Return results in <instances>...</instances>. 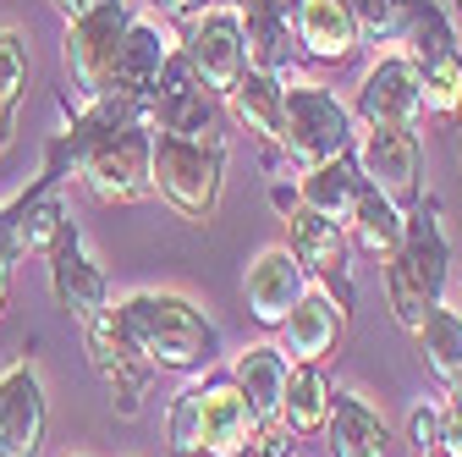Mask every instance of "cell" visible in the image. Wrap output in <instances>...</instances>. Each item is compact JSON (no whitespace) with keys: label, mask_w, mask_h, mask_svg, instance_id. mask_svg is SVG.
<instances>
[{"label":"cell","mask_w":462,"mask_h":457,"mask_svg":"<svg viewBox=\"0 0 462 457\" xmlns=\"http://www.w3.org/2000/svg\"><path fill=\"white\" fill-rule=\"evenodd\" d=\"M165 441L177 457H254L259 419L231 375H204L171 396Z\"/></svg>","instance_id":"7a4b0ae2"},{"label":"cell","mask_w":462,"mask_h":457,"mask_svg":"<svg viewBox=\"0 0 462 457\" xmlns=\"http://www.w3.org/2000/svg\"><path fill=\"white\" fill-rule=\"evenodd\" d=\"M358 144V122H353V105H341L330 89L319 83H292L281 99V138L275 149L292 160L298 171H314L336 154H353Z\"/></svg>","instance_id":"5b68a950"},{"label":"cell","mask_w":462,"mask_h":457,"mask_svg":"<svg viewBox=\"0 0 462 457\" xmlns=\"http://www.w3.org/2000/svg\"><path fill=\"white\" fill-rule=\"evenodd\" d=\"M237 380V391L248 396V408L259 419V430L281 424V396H286V375H292V359H286L275 341H259V348H243L237 364L226 369Z\"/></svg>","instance_id":"ffe728a7"},{"label":"cell","mask_w":462,"mask_h":457,"mask_svg":"<svg viewBox=\"0 0 462 457\" xmlns=\"http://www.w3.org/2000/svg\"><path fill=\"white\" fill-rule=\"evenodd\" d=\"M127 341L154 364V369H177V375H204L220 359V336L209 314L182 298V293H133L116 303Z\"/></svg>","instance_id":"6da1fadb"},{"label":"cell","mask_w":462,"mask_h":457,"mask_svg":"<svg viewBox=\"0 0 462 457\" xmlns=\"http://www.w3.org/2000/svg\"><path fill=\"white\" fill-rule=\"evenodd\" d=\"M44 265H50V293L61 303V314H72L78 325H88L105 303H110V287H105V270L94 265V254L83 248V232L78 220H67L55 243L44 248Z\"/></svg>","instance_id":"4fadbf2b"},{"label":"cell","mask_w":462,"mask_h":457,"mask_svg":"<svg viewBox=\"0 0 462 457\" xmlns=\"http://www.w3.org/2000/svg\"><path fill=\"white\" fill-rule=\"evenodd\" d=\"M446 275H451V243L440 226V204L419 199L402 215V243L385 259V303L396 314V325L419 331V320L446 303Z\"/></svg>","instance_id":"3957f363"},{"label":"cell","mask_w":462,"mask_h":457,"mask_svg":"<svg viewBox=\"0 0 462 457\" xmlns=\"http://www.w3.org/2000/svg\"><path fill=\"white\" fill-rule=\"evenodd\" d=\"M6 298H12V265L0 259V314H6Z\"/></svg>","instance_id":"836d02e7"},{"label":"cell","mask_w":462,"mask_h":457,"mask_svg":"<svg viewBox=\"0 0 462 457\" xmlns=\"http://www.w3.org/2000/svg\"><path fill=\"white\" fill-rule=\"evenodd\" d=\"M457 160H462V122H457Z\"/></svg>","instance_id":"e575fe53"},{"label":"cell","mask_w":462,"mask_h":457,"mask_svg":"<svg viewBox=\"0 0 462 457\" xmlns=\"http://www.w3.org/2000/svg\"><path fill=\"white\" fill-rule=\"evenodd\" d=\"M177 50H182L188 72H193L215 99H226L231 89H237V78L248 72V39H243L237 6H209L204 17H193Z\"/></svg>","instance_id":"ba28073f"},{"label":"cell","mask_w":462,"mask_h":457,"mask_svg":"<svg viewBox=\"0 0 462 457\" xmlns=\"http://www.w3.org/2000/svg\"><path fill=\"white\" fill-rule=\"evenodd\" d=\"M154 6H160L171 23H193V17H204L209 6H220V0H154Z\"/></svg>","instance_id":"1f68e13d"},{"label":"cell","mask_w":462,"mask_h":457,"mask_svg":"<svg viewBox=\"0 0 462 457\" xmlns=\"http://www.w3.org/2000/svg\"><path fill=\"white\" fill-rule=\"evenodd\" d=\"M72 215H67V199H61V182L55 177H39L17 204L0 210V243H6V259H28V254H44L55 243Z\"/></svg>","instance_id":"9a60e30c"},{"label":"cell","mask_w":462,"mask_h":457,"mask_svg":"<svg viewBox=\"0 0 462 457\" xmlns=\"http://www.w3.org/2000/svg\"><path fill=\"white\" fill-rule=\"evenodd\" d=\"M226 154H231V138H171V133H154L149 182L182 220L204 226L215 215V204H220V188H226Z\"/></svg>","instance_id":"277c9868"},{"label":"cell","mask_w":462,"mask_h":457,"mask_svg":"<svg viewBox=\"0 0 462 457\" xmlns=\"http://www.w3.org/2000/svg\"><path fill=\"white\" fill-rule=\"evenodd\" d=\"M83 336H88V359H94V375L105 380V391H110V403H116V414L122 419H133L138 408H143V391H149V375H154V364L127 341V331H122V320H116V303H105L88 325H83Z\"/></svg>","instance_id":"30bf717a"},{"label":"cell","mask_w":462,"mask_h":457,"mask_svg":"<svg viewBox=\"0 0 462 457\" xmlns=\"http://www.w3.org/2000/svg\"><path fill=\"white\" fill-rule=\"evenodd\" d=\"M171 50H177V44L165 39L160 23L133 17L127 33H122V44H116L110 94H127V99H138V105L149 110V99H154V89H160V72H165V61H171Z\"/></svg>","instance_id":"ac0fdd59"},{"label":"cell","mask_w":462,"mask_h":457,"mask_svg":"<svg viewBox=\"0 0 462 457\" xmlns=\"http://www.w3.org/2000/svg\"><path fill=\"white\" fill-rule=\"evenodd\" d=\"M50 6H55V12H61L67 23H72V17H88V12H99V6H110V0H50Z\"/></svg>","instance_id":"d6a6232c"},{"label":"cell","mask_w":462,"mask_h":457,"mask_svg":"<svg viewBox=\"0 0 462 457\" xmlns=\"http://www.w3.org/2000/svg\"><path fill=\"white\" fill-rule=\"evenodd\" d=\"M133 23V6L127 0H110V6L88 12V17H72L67 23V39H61V61H67V105H88L99 94H110V72H116V44H122Z\"/></svg>","instance_id":"52a82bcc"},{"label":"cell","mask_w":462,"mask_h":457,"mask_svg":"<svg viewBox=\"0 0 462 457\" xmlns=\"http://www.w3.org/2000/svg\"><path fill=\"white\" fill-rule=\"evenodd\" d=\"M275 331H281L275 348H281L286 359H292V364H325V359L341 348L346 309H341L325 287H309V293L292 303V314H286Z\"/></svg>","instance_id":"2e32d148"},{"label":"cell","mask_w":462,"mask_h":457,"mask_svg":"<svg viewBox=\"0 0 462 457\" xmlns=\"http://www.w3.org/2000/svg\"><path fill=\"white\" fill-rule=\"evenodd\" d=\"M413 341H419V359H424V369H430L440 386H451V380L462 375V314H457V309L435 303V309L419 320Z\"/></svg>","instance_id":"4316f807"},{"label":"cell","mask_w":462,"mask_h":457,"mask_svg":"<svg viewBox=\"0 0 462 457\" xmlns=\"http://www.w3.org/2000/svg\"><path fill=\"white\" fill-rule=\"evenodd\" d=\"M50 430L44 380L33 364H12L0 375V457H39Z\"/></svg>","instance_id":"5bb4252c"},{"label":"cell","mask_w":462,"mask_h":457,"mask_svg":"<svg viewBox=\"0 0 462 457\" xmlns=\"http://www.w3.org/2000/svg\"><path fill=\"white\" fill-rule=\"evenodd\" d=\"M419 117H424V89H419L413 61L408 55H380V61L364 72L358 99H353L358 133L364 127H413L419 133Z\"/></svg>","instance_id":"7c38bea8"},{"label":"cell","mask_w":462,"mask_h":457,"mask_svg":"<svg viewBox=\"0 0 462 457\" xmlns=\"http://www.w3.org/2000/svg\"><path fill=\"white\" fill-rule=\"evenodd\" d=\"M28 33L23 28H0V154L12 149L17 133V110L28 94Z\"/></svg>","instance_id":"83f0119b"},{"label":"cell","mask_w":462,"mask_h":457,"mask_svg":"<svg viewBox=\"0 0 462 457\" xmlns=\"http://www.w3.org/2000/svg\"><path fill=\"white\" fill-rule=\"evenodd\" d=\"M325 446L330 457H385L391 435H385V419L353 391H336L330 396V419H325Z\"/></svg>","instance_id":"603a6c76"},{"label":"cell","mask_w":462,"mask_h":457,"mask_svg":"<svg viewBox=\"0 0 462 457\" xmlns=\"http://www.w3.org/2000/svg\"><path fill=\"white\" fill-rule=\"evenodd\" d=\"M364 182L380 188L396 210H413L424 199V144L413 127H364L353 144Z\"/></svg>","instance_id":"9c48e42d"},{"label":"cell","mask_w":462,"mask_h":457,"mask_svg":"<svg viewBox=\"0 0 462 457\" xmlns=\"http://www.w3.org/2000/svg\"><path fill=\"white\" fill-rule=\"evenodd\" d=\"M286 17H292V39L309 61L319 67H341L358 55V23L346 12V0H286Z\"/></svg>","instance_id":"e0dca14e"},{"label":"cell","mask_w":462,"mask_h":457,"mask_svg":"<svg viewBox=\"0 0 462 457\" xmlns=\"http://www.w3.org/2000/svg\"><path fill=\"white\" fill-rule=\"evenodd\" d=\"M435 430H440V408L419 403V408L408 414V446H413L419 457H430V452H435Z\"/></svg>","instance_id":"f546056e"},{"label":"cell","mask_w":462,"mask_h":457,"mask_svg":"<svg viewBox=\"0 0 462 457\" xmlns=\"http://www.w3.org/2000/svg\"><path fill=\"white\" fill-rule=\"evenodd\" d=\"M220 6H248V0H220Z\"/></svg>","instance_id":"d590c367"},{"label":"cell","mask_w":462,"mask_h":457,"mask_svg":"<svg viewBox=\"0 0 462 457\" xmlns=\"http://www.w3.org/2000/svg\"><path fill=\"white\" fill-rule=\"evenodd\" d=\"M358 193H364V171H358L353 154H336V160H325V165H314V171L298 177V204L325 215V220H341V226L353 215Z\"/></svg>","instance_id":"cb8c5ba5"},{"label":"cell","mask_w":462,"mask_h":457,"mask_svg":"<svg viewBox=\"0 0 462 457\" xmlns=\"http://www.w3.org/2000/svg\"><path fill=\"white\" fill-rule=\"evenodd\" d=\"M309 293V270L292 259V248H264L254 265H248V314L259 325H281L292 314V303Z\"/></svg>","instance_id":"d6986e66"},{"label":"cell","mask_w":462,"mask_h":457,"mask_svg":"<svg viewBox=\"0 0 462 457\" xmlns=\"http://www.w3.org/2000/svg\"><path fill=\"white\" fill-rule=\"evenodd\" d=\"M286 238H292V243H286L292 259L319 281L341 309H353V238H346V226L298 204L292 215H286Z\"/></svg>","instance_id":"8fae6325"},{"label":"cell","mask_w":462,"mask_h":457,"mask_svg":"<svg viewBox=\"0 0 462 457\" xmlns=\"http://www.w3.org/2000/svg\"><path fill=\"white\" fill-rule=\"evenodd\" d=\"M402 44H408V61L424 89V117L462 122V44H457V28L440 0H424L408 33H402Z\"/></svg>","instance_id":"8992f818"},{"label":"cell","mask_w":462,"mask_h":457,"mask_svg":"<svg viewBox=\"0 0 462 457\" xmlns=\"http://www.w3.org/2000/svg\"><path fill=\"white\" fill-rule=\"evenodd\" d=\"M402 215H408V210H396L380 188L364 182L353 215H346V238H353V248H364V254H374L385 265L396 254V243H402Z\"/></svg>","instance_id":"484cf974"},{"label":"cell","mask_w":462,"mask_h":457,"mask_svg":"<svg viewBox=\"0 0 462 457\" xmlns=\"http://www.w3.org/2000/svg\"><path fill=\"white\" fill-rule=\"evenodd\" d=\"M451 12H457V17H462V0H451Z\"/></svg>","instance_id":"8d00e7d4"},{"label":"cell","mask_w":462,"mask_h":457,"mask_svg":"<svg viewBox=\"0 0 462 457\" xmlns=\"http://www.w3.org/2000/svg\"><path fill=\"white\" fill-rule=\"evenodd\" d=\"M243 17V39H248V67L259 72H286L292 67V17H286V0H248V6H237Z\"/></svg>","instance_id":"7402d4cb"},{"label":"cell","mask_w":462,"mask_h":457,"mask_svg":"<svg viewBox=\"0 0 462 457\" xmlns=\"http://www.w3.org/2000/svg\"><path fill=\"white\" fill-rule=\"evenodd\" d=\"M330 375L325 364H292V375H286V396H281V424L292 435H325V419H330Z\"/></svg>","instance_id":"d4e9b609"},{"label":"cell","mask_w":462,"mask_h":457,"mask_svg":"<svg viewBox=\"0 0 462 457\" xmlns=\"http://www.w3.org/2000/svg\"><path fill=\"white\" fill-rule=\"evenodd\" d=\"M281 99H286V83L275 72L248 67L237 78V89H231L220 105H226V122L231 127H243L248 138H259L264 149H275V138H281Z\"/></svg>","instance_id":"44dd1931"},{"label":"cell","mask_w":462,"mask_h":457,"mask_svg":"<svg viewBox=\"0 0 462 457\" xmlns=\"http://www.w3.org/2000/svg\"><path fill=\"white\" fill-rule=\"evenodd\" d=\"M419 6L424 0H346L364 44H402V33L419 17Z\"/></svg>","instance_id":"f1b7e54d"},{"label":"cell","mask_w":462,"mask_h":457,"mask_svg":"<svg viewBox=\"0 0 462 457\" xmlns=\"http://www.w3.org/2000/svg\"><path fill=\"white\" fill-rule=\"evenodd\" d=\"M0 259H6V243H0ZM6 265H12V259H6Z\"/></svg>","instance_id":"74e56055"},{"label":"cell","mask_w":462,"mask_h":457,"mask_svg":"<svg viewBox=\"0 0 462 457\" xmlns=\"http://www.w3.org/2000/svg\"><path fill=\"white\" fill-rule=\"evenodd\" d=\"M435 452H440V457H462V414H457V408H440Z\"/></svg>","instance_id":"4dcf8cb0"}]
</instances>
